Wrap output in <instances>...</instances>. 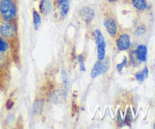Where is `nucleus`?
Masks as SVG:
<instances>
[{
  "instance_id": "dca6fc26",
  "label": "nucleus",
  "mask_w": 155,
  "mask_h": 129,
  "mask_svg": "<svg viewBox=\"0 0 155 129\" xmlns=\"http://www.w3.org/2000/svg\"><path fill=\"white\" fill-rule=\"evenodd\" d=\"M145 30H146V29H145V26H141L136 29L134 33L136 36H140L145 33Z\"/></svg>"
},
{
  "instance_id": "423d86ee",
  "label": "nucleus",
  "mask_w": 155,
  "mask_h": 129,
  "mask_svg": "<svg viewBox=\"0 0 155 129\" xmlns=\"http://www.w3.org/2000/svg\"><path fill=\"white\" fill-rule=\"evenodd\" d=\"M80 15L82 19L86 22H89L93 19L95 16V12L92 8L89 7H84L80 10Z\"/></svg>"
},
{
  "instance_id": "0eeeda50",
  "label": "nucleus",
  "mask_w": 155,
  "mask_h": 129,
  "mask_svg": "<svg viewBox=\"0 0 155 129\" xmlns=\"http://www.w3.org/2000/svg\"><path fill=\"white\" fill-rule=\"evenodd\" d=\"M104 27L106 30L108 32L110 36H115L117 32V26L116 22L112 18H108V19L104 21Z\"/></svg>"
},
{
  "instance_id": "f03ea898",
  "label": "nucleus",
  "mask_w": 155,
  "mask_h": 129,
  "mask_svg": "<svg viewBox=\"0 0 155 129\" xmlns=\"http://www.w3.org/2000/svg\"><path fill=\"white\" fill-rule=\"evenodd\" d=\"M109 66H110V62H109L108 58H104L101 60H98V62H95L92 68L91 76L95 78L101 74H104L108 70Z\"/></svg>"
},
{
  "instance_id": "f8f14e48",
  "label": "nucleus",
  "mask_w": 155,
  "mask_h": 129,
  "mask_svg": "<svg viewBox=\"0 0 155 129\" xmlns=\"http://www.w3.org/2000/svg\"><path fill=\"white\" fill-rule=\"evenodd\" d=\"M148 69L147 67H145L142 71L136 73L135 77H136V80H137L138 81L142 83V82L144 81V80H145L146 77H148Z\"/></svg>"
},
{
  "instance_id": "9b49d317",
  "label": "nucleus",
  "mask_w": 155,
  "mask_h": 129,
  "mask_svg": "<svg viewBox=\"0 0 155 129\" xmlns=\"http://www.w3.org/2000/svg\"><path fill=\"white\" fill-rule=\"evenodd\" d=\"M133 6L139 11H144L147 8V3L145 0H132Z\"/></svg>"
},
{
  "instance_id": "9d476101",
  "label": "nucleus",
  "mask_w": 155,
  "mask_h": 129,
  "mask_svg": "<svg viewBox=\"0 0 155 129\" xmlns=\"http://www.w3.org/2000/svg\"><path fill=\"white\" fill-rule=\"evenodd\" d=\"M39 8L41 14L48 15L51 9V3L50 0H41L39 5Z\"/></svg>"
},
{
  "instance_id": "1a4fd4ad",
  "label": "nucleus",
  "mask_w": 155,
  "mask_h": 129,
  "mask_svg": "<svg viewBox=\"0 0 155 129\" xmlns=\"http://www.w3.org/2000/svg\"><path fill=\"white\" fill-rule=\"evenodd\" d=\"M147 53H148V49H147L146 46L145 45H139L136 49V52H135L138 59L141 62H145L146 61Z\"/></svg>"
},
{
  "instance_id": "7ed1b4c3",
  "label": "nucleus",
  "mask_w": 155,
  "mask_h": 129,
  "mask_svg": "<svg viewBox=\"0 0 155 129\" xmlns=\"http://www.w3.org/2000/svg\"><path fill=\"white\" fill-rule=\"evenodd\" d=\"M95 42L98 48V60H101L105 57V40L101 32L98 29L95 30Z\"/></svg>"
},
{
  "instance_id": "20e7f679",
  "label": "nucleus",
  "mask_w": 155,
  "mask_h": 129,
  "mask_svg": "<svg viewBox=\"0 0 155 129\" xmlns=\"http://www.w3.org/2000/svg\"><path fill=\"white\" fill-rule=\"evenodd\" d=\"M15 27L13 24L8 22H5L0 26V34L5 38H12L15 34Z\"/></svg>"
},
{
  "instance_id": "f257e3e1",
  "label": "nucleus",
  "mask_w": 155,
  "mask_h": 129,
  "mask_svg": "<svg viewBox=\"0 0 155 129\" xmlns=\"http://www.w3.org/2000/svg\"><path fill=\"white\" fill-rule=\"evenodd\" d=\"M16 13V6L12 0H0V14L5 21H12Z\"/></svg>"
},
{
  "instance_id": "39448f33",
  "label": "nucleus",
  "mask_w": 155,
  "mask_h": 129,
  "mask_svg": "<svg viewBox=\"0 0 155 129\" xmlns=\"http://www.w3.org/2000/svg\"><path fill=\"white\" fill-rule=\"evenodd\" d=\"M130 46V37L127 33H123L117 39V46L120 51L128 49Z\"/></svg>"
},
{
  "instance_id": "a211bd4d",
  "label": "nucleus",
  "mask_w": 155,
  "mask_h": 129,
  "mask_svg": "<svg viewBox=\"0 0 155 129\" xmlns=\"http://www.w3.org/2000/svg\"><path fill=\"white\" fill-rule=\"evenodd\" d=\"M8 49V44L0 38V52H5Z\"/></svg>"
},
{
  "instance_id": "aec40b11",
  "label": "nucleus",
  "mask_w": 155,
  "mask_h": 129,
  "mask_svg": "<svg viewBox=\"0 0 155 129\" xmlns=\"http://www.w3.org/2000/svg\"><path fill=\"white\" fill-rule=\"evenodd\" d=\"M3 62H4V58H3V56L0 54V67L2 65Z\"/></svg>"
},
{
  "instance_id": "f3484780",
  "label": "nucleus",
  "mask_w": 155,
  "mask_h": 129,
  "mask_svg": "<svg viewBox=\"0 0 155 129\" xmlns=\"http://www.w3.org/2000/svg\"><path fill=\"white\" fill-rule=\"evenodd\" d=\"M127 57H124V60H123V62H121V63H119L117 65V71H121L123 70V68H124V67L126 66V65H127Z\"/></svg>"
},
{
  "instance_id": "6e6552de",
  "label": "nucleus",
  "mask_w": 155,
  "mask_h": 129,
  "mask_svg": "<svg viewBox=\"0 0 155 129\" xmlns=\"http://www.w3.org/2000/svg\"><path fill=\"white\" fill-rule=\"evenodd\" d=\"M70 8V0H60L58 4L59 13L62 18L66 17L69 12Z\"/></svg>"
},
{
  "instance_id": "4468645a",
  "label": "nucleus",
  "mask_w": 155,
  "mask_h": 129,
  "mask_svg": "<svg viewBox=\"0 0 155 129\" xmlns=\"http://www.w3.org/2000/svg\"><path fill=\"white\" fill-rule=\"evenodd\" d=\"M42 106H43V103L41 102L40 100L39 101H36L34 103V107H33V111H34V113L39 114L40 113L41 111H42Z\"/></svg>"
},
{
  "instance_id": "ddd939ff",
  "label": "nucleus",
  "mask_w": 155,
  "mask_h": 129,
  "mask_svg": "<svg viewBox=\"0 0 155 129\" xmlns=\"http://www.w3.org/2000/svg\"><path fill=\"white\" fill-rule=\"evenodd\" d=\"M33 24L36 30H38L40 27L41 24V18L39 14L36 10H33Z\"/></svg>"
},
{
  "instance_id": "2eb2a0df",
  "label": "nucleus",
  "mask_w": 155,
  "mask_h": 129,
  "mask_svg": "<svg viewBox=\"0 0 155 129\" xmlns=\"http://www.w3.org/2000/svg\"><path fill=\"white\" fill-rule=\"evenodd\" d=\"M77 61H78L79 64H80V71H86V68H85V65H84V60H83V57L82 55H79L78 57H77Z\"/></svg>"
},
{
  "instance_id": "6ab92c4d",
  "label": "nucleus",
  "mask_w": 155,
  "mask_h": 129,
  "mask_svg": "<svg viewBox=\"0 0 155 129\" xmlns=\"http://www.w3.org/2000/svg\"><path fill=\"white\" fill-rule=\"evenodd\" d=\"M13 105H14V103L12 100H8L7 103H6V107H7L8 109H12V107L13 106Z\"/></svg>"
},
{
  "instance_id": "412c9836",
  "label": "nucleus",
  "mask_w": 155,
  "mask_h": 129,
  "mask_svg": "<svg viewBox=\"0 0 155 129\" xmlns=\"http://www.w3.org/2000/svg\"><path fill=\"white\" fill-rule=\"evenodd\" d=\"M108 2H116L117 0H107Z\"/></svg>"
},
{
  "instance_id": "4be33fe9",
  "label": "nucleus",
  "mask_w": 155,
  "mask_h": 129,
  "mask_svg": "<svg viewBox=\"0 0 155 129\" xmlns=\"http://www.w3.org/2000/svg\"><path fill=\"white\" fill-rule=\"evenodd\" d=\"M154 127L155 128V123H154Z\"/></svg>"
}]
</instances>
